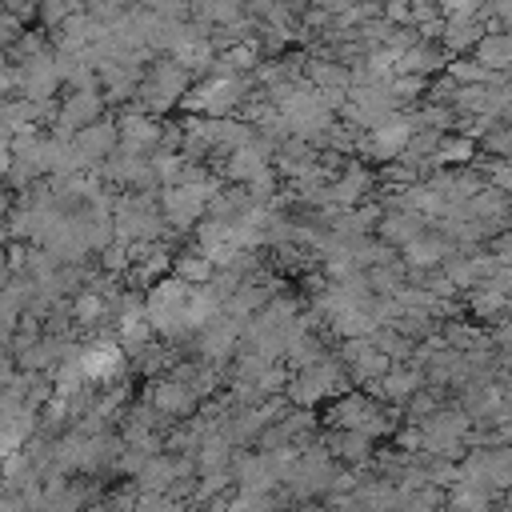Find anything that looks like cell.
Wrapping results in <instances>:
<instances>
[{"label":"cell","instance_id":"1","mask_svg":"<svg viewBox=\"0 0 512 512\" xmlns=\"http://www.w3.org/2000/svg\"><path fill=\"white\" fill-rule=\"evenodd\" d=\"M116 368H120V348H116V344H92V348L80 352V372H84V380H104V376H112Z\"/></svg>","mask_w":512,"mask_h":512},{"label":"cell","instance_id":"2","mask_svg":"<svg viewBox=\"0 0 512 512\" xmlns=\"http://www.w3.org/2000/svg\"><path fill=\"white\" fill-rule=\"evenodd\" d=\"M0 8L20 20V16H28V8H36V0H0Z\"/></svg>","mask_w":512,"mask_h":512}]
</instances>
